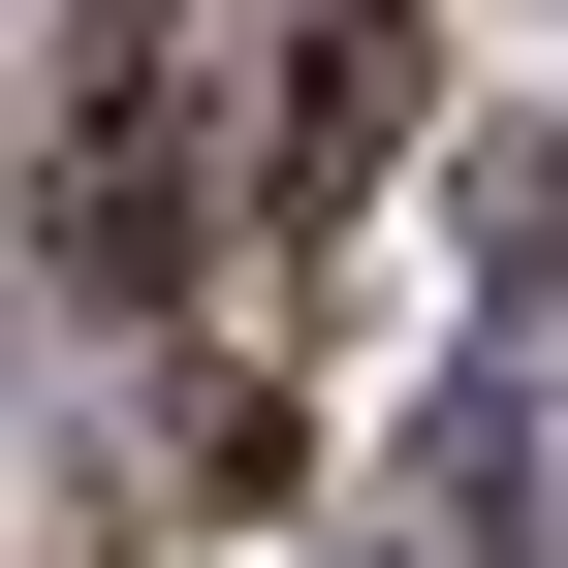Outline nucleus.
Masks as SVG:
<instances>
[{"label":"nucleus","instance_id":"1","mask_svg":"<svg viewBox=\"0 0 568 568\" xmlns=\"http://www.w3.org/2000/svg\"><path fill=\"white\" fill-rule=\"evenodd\" d=\"M379 126H410V0H347V32H316V95H284V190H347Z\"/></svg>","mask_w":568,"mask_h":568}]
</instances>
